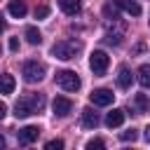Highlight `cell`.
<instances>
[{"mask_svg":"<svg viewBox=\"0 0 150 150\" xmlns=\"http://www.w3.org/2000/svg\"><path fill=\"white\" fill-rule=\"evenodd\" d=\"M7 12H9L14 19H23L28 9H26V2H23V0H12L9 7H7Z\"/></svg>","mask_w":150,"mask_h":150,"instance_id":"13","label":"cell"},{"mask_svg":"<svg viewBox=\"0 0 150 150\" xmlns=\"http://www.w3.org/2000/svg\"><path fill=\"white\" fill-rule=\"evenodd\" d=\"M54 80H56V84H59L61 89H66V91H77L80 84H82L75 70H59Z\"/></svg>","mask_w":150,"mask_h":150,"instance_id":"3","label":"cell"},{"mask_svg":"<svg viewBox=\"0 0 150 150\" xmlns=\"http://www.w3.org/2000/svg\"><path fill=\"white\" fill-rule=\"evenodd\" d=\"M2 30H5V16L0 14V33H2Z\"/></svg>","mask_w":150,"mask_h":150,"instance_id":"27","label":"cell"},{"mask_svg":"<svg viewBox=\"0 0 150 150\" xmlns=\"http://www.w3.org/2000/svg\"><path fill=\"white\" fill-rule=\"evenodd\" d=\"M47 16H49V7H47V5L35 7V19H47Z\"/></svg>","mask_w":150,"mask_h":150,"instance_id":"21","label":"cell"},{"mask_svg":"<svg viewBox=\"0 0 150 150\" xmlns=\"http://www.w3.org/2000/svg\"><path fill=\"white\" fill-rule=\"evenodd\" d=\"M112 98H115V94H112L110 89H94V91L89 94V101H91L94 105H110Z\"/></svg>","mask_w":150,"mask_h":150,"instance_id":"6","label":"cell"},{"mask_svg":"<svg viewBox=\"0 0 150 150\" xmlns=\"http://www.w3.org/2000/svg\"><path fill=\"white\" fill-rule=\"evenodd\" d=\"M45 148H47V150H61V148H63V141H61V138H52V141L45 143Z\"/></svg>","mask_w":150,"mask_h":150,"instance_id":"20","label":"cell"},{"mask_svg":"<svg viewBox=\"0 0 150 150\" xmlns=\"http://www.w3.org/2000/svg\"><path fill=\"white\" fill-rule=\"evenodd\" d=\"M138 82H141V87L150 89V66H148V63H143V66L138 68Z\"/></svg>","mask_w":150,"mask_h":150,"instance_id":"17","label":"cell"},{"mask_svg":"<svg viewBox=\"0 0 150 150\" xmlns=\"http://www.w3.org/2000/svg\"><path fill=\"white\" fill-rule=\"evenodd\" d=\"M16 87L14 75H0V94H12Z\"/></svg>","mask_w":150,"mask_h":150,"instance_id":"15","label":"cell"},{"mask_svg":"<svg viewBox=\"0 0 150 150\" xmlns=\"http://www.w3.org/2000/svg\"><path fill=\"white\" fill-rule=\"evenodd\" d=\"M9 49H12V52L19 49V38H12V40H9Z\"/></svg>","mask_w":150,"mask_h":150,"instance_id":"24","label":"cell"},{"mask_svg":"<svg viewBox=\"0 0 150 150\" xmlns=\"http://www.w3.org/2000/svg\"><path fill=\"white\" fill-rule=\"evenodd\" d=\"M38 136H40V129L33 127V124L19 129V143H21V145H30L33 141H38Z\"/></svg>","mask_w":150,"mask_h":150,"instance_id":"8","label":"cell"},{"mask_svg":"<svg viewBox=\"0 0 150 150\" xmlns=\"http://www.w3.org/2000/svg\"><path fill=\"white\" fill-rule=\"evenodd\" d=\"M82 127H84V129H96V127H98V115H96L91 108H84V110H82Z\"/></svg>","mask_w":150,"mask_h":150,"instance_id":"11","label":"cell"},{"mask_svg":"<svg viewBox=\"0 0 150 150\" xmlns=\"http://www.w3.org/2000/svg\"><path fill=\"white\" fill-rule=\"evenodd\" d=\"M134 103H136V108H138L141 115L150 112V98H148L145 94H136V96H134Z\"/></svg>","mask_w":150,"mask_h":150,"instance_id":"16","label":"cell"},{"mask_svg":"<svg viewBox=\"0 0 150 150\" xmlns=\"http://www.w3.org/2000/svg\"><path fill=\"white\" fill-rule=\"evenodd\" d=\"M131 80H134L131 70H129L127 66H120V70H117V87H120V89H129V87H131Z\"/></svg>","mask_w":150,"mask_h":150,"instance_id":"10","label":"cell"},{"mask_svg":"<svg viewBox=\"0 0 150 150\" xmlns=\"http://www.w3.org/2000/svg\"><path fill=\"white\" fill-rule=\"evenodd\" d=\"M122 122H124V110H120V108H115V110H110V112L105 115V124H108L110 129L120 127Z\"/></svg>","mask_w":150,"mask_h":150,"instance_id":"14","label":"cell"},{"mask_svg":"<svg viewBox=\"0 0 150 150\" xmlns=\"http://www.w3.org/2000/svg\"><path fill=\"white\" fill-rule=\"evenodd\" d=\"M143 136H145V141H148V143H150V124H148V127H145V134H143Z\"/></svg>","mask_w":150,"mask_h":150,"instance_id":"26","label":"cell"},{"mask_svg":"<svg viewBox=\"0 0 150 150\" xmlns=\"http://www.w3.org/2000/svg\"><path fill=\"white\" fill-rule=\"evenodd\" d=\"M26 40H28L30 45H40V42H42V35H40V30H38L35 26H28V28H26Z\"/></svg>","mask_w":150,"mask_h":150,"instance_id":"18","label":"cell"},{"mask_svg":"<svg viewBox=\"0 0 150 150\" xmlns=\"http://www.w3.org/2000/svg\"><path fill=\"white\" fill-rule=\"evenodd\" d=\"M115 5H117L120 9H124L127 14H131V16H138V14H141V5H138L136 0H115Z\"/></svg>","mask_w":150,"mask_h":150,"instance_id":"12","label":"cell"},{"mask_svg":"<svg viewBox=\"0 0 150 150\" xmlns=\"http://www.w3.org/2000/svg\"><path fill=\"white\" fill-rule=\"evenodd\" d=\"M59 7H61V12L68 14V16H77L80 9H82L80 0H59Z\"/></svg>","mask_w":150,"mask_h":150,"instance_id":"9","label":"cell"},{"mask_svg":"<svg viewBox=\"0 0 150 150\" xmlns=\"http://www.w3.org/2000/svg\"><path fill=\"white\" fill-rule=\"evenodd\" d=\"M103 14H105V19H110V21H117V19H120V7L108 2V5L103 7Z\"/></svg>","mask_w":150,"mask_h":150,"instance_id":"19","label":"cell"},{"mask_svg":"<svg viewBox=\"0 0 150 150\" xmlns=\"http://www.w3.org/2000/svg\"><path fill=\"white\" fill-rule=\"evenodd\" d=\"M52 110H54L56 117H66V115H70V110H73V101L66 98V96H56L54 103H52Z\"/></svg>","mask_w":150,"mask_h":150,"instance_id":"7","label":"cell"},{"mask_svg":"<svg viewBox=\"0 0 150 150\" xmlns=\"http://www.w3.org/2000/svg\"><path fill=\"white\" fill-rule=\"evenodd\" d=\"M42 105H45L42 94H35V96H23V98H19V101L14 103V115H16V117H28V115H33V112L42 110Z\"/></svg>","mask_w":150,"mask_h":150,"instance_id":"1","label":"cell"},{"mask_svg":"<svg viewBox=\"0 0 150 150\" xmlns=\"http://www.w3.org/2000/svg\"><path fill=\"white\" fill-rule=\"evenodd\" d=\"M94 148H105V141H101V138H91V141H87V150H94Z\"/></svg>","mask_w":150,"mask_h":150,"instance_id":"23","label":"cell"},{"mask_svg":"<svg viewBox=\"0 0 150 150\" xmlns=\"http://www.w3.org/2000/svg\"><path fill=\"white\" fill-rule=\"evenodd\" d=\"M108 66H110V56H108L105 52H101V49L91 52V56H89V68H91L94 75H103V73L108 70Z\"/></svg>","mask_w":150,"mask_h":150,"instance_id":"5","label":"cell"},{"mask_svg":"<svg viewBox=\"0 0 150 150\" xmlns=\"http://www.w3.org/2000/svg\"><path fill=\"white\" fill-rule=\"evenodd\" d=\"M0 148H5V138L2 136H0Z\"/></svg>","mask_w":150,"mask_h":150,"instance_id":"28","label":"cell"},{"mask_svg":"<svg viewBox=\"0 0 150 150\" xmlns=\"http://www.w3.org/2000/svg\"><path fill=\"white\" fill-rule=\"evenodd\" d=\"M45 73H47V68H45V63H40V61H26L23 63V80L26 82H40L42 77H45Z\"/></svg>","mask_w":150,"mask_h":150,"instance_id":"4","label":"cell"},{"mask_svg":"<svg viewBox=\"0 0 150 150\" xmlns=\"http://www.w3.org/2000/svg\"><path fill=\"white\" fill-rule=\"evenodd\" d=\"M136 136H138V134H136V129H127V131H122V134H120V138H122V141H136Z\"/></svg>","mask_w":150,"mask_h":150,"instance_id":"22","label":"cell"},{"mask_svg":"<svg viewBox=\"0 0 150 150\" xmlns=\"http://www.w3.org/2000/svg\"><path fill=\"white\" fill-rule=\"evenodd\" d=\"M5 112H7V105H5V103H2V101H0V120H2V117H5Z\"/></svg>","mask_w":150,"mask_h":150,"instance_id":"25","label":"cell"},{"mask_svg":"<svg viewBox=\"0 0 150 150\" xmlns=\"http://www.w3.org/2000/svg\"><path fill=\"white\" fill-rule=\"evenodd\" d=\"M82 49V42H75V40H61V42H54L52 45V54L61 61H70L77 56V52Z\"/></svg>","mask_w":150,"mask_h":150,"instance_id":"2","label":"cell"}]
</instances>
